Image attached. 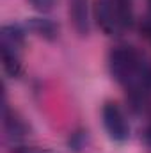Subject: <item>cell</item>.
Listing matches in <instances>:
<instances>
[{"mask_svg": "<svg viewBox=\"0 0 151 153\" xmlns=\"http://www.w3.org/2000/svg\"><path fill=\"white\" fill-rule=\"evenodd\" d=\"M132 4L130 0H98L96 20L101 30L109 36H119L132 25Z\"/></svg>", "mask_w": 151, "mask_h": 153, "instance_id": "6da1fadb", "label": "cell"}, {"mask_svg": "<svg viewBox=\"0 0 151 153\" xmlns=\"http://www.w3.org/2000/svg\"><path fill=\"white\" fill-rule=\"evenodd\" d=\"M101 119H103V126H105V130L112 141L124 143L130 137L128 119L117 103H112V102L105 103L101 109Z\"/></svg>", "mask_w": 151, "mask_h": 153, "instance_id": "7a4b0ae2", "label": "cell"}, {"mask_svg": "<svg viewBox=\"0 0 151 153\" xmlns=\"http://www.w3.org/2000/svg\"><path fill=\"white\" fill-rule=\"evenodd\" d=\"M0 43H2V52L5 53H14L20 55L23 45H25V32L20 25H4L0 32Z\"/></svg>", "mask_w": 151, "mask_h": 153, "instance_id": "3957f363", "label": "cell"}, {"mask_svg": "<svg viewBox=\"0 0 151 153\" xmlns=\"http://www.w3.org/2000/svg\"><path fill=\"white\" fill-rule=\"evenodd\" d=\"M70 16L80 36L89 34V4L87 0H70Z\"/></svg>", "mask_w": 151, "mask_h": 153, "instance_id": "277c9868", "label": "cell"}, {"mask_svg": "<svg viewBox=\"0 0 151 153\" xmlns=\"http://www.w3.org/2000/svg\"><path fill=\"white\" fill-rule=\"evenodd\" d=\"M4 125H5V132H7V137L14 143H20L21 139H25L27 135V125L18 117V116L9 114L7 111H4Z\"/></svg>", "mask_w": 151, "mask_h": 153, "instance_id": "5b68a950", "label": "cell"}, {"mask_svg": "<svg viewBox=\"0 0 151 153\" xmlns=\"http://www.w3.org/2000/svg\"><path fill=\"white\" fill-rule=\"evenodd\" d=\"M29 29L34 34H38L39 38L48 39V41L55 39L57 38V32H59L57 25L52 20H48V18H30L29 20Z\"/></svg>", "mask_w": 151, "mask_h": 153, "instance_id": "8992f818", "label": "cell"}, {"mask_svg": "<svg viewBox=\"0 0 151 153\" xmlns=\"http://www.w3.org/2000/svg\"><path fill=\"white\" fill-rule=\"evenodd\" d=\"M2 62H4V70H5L7 75L18 76L21 73V61H20V55L2 52Z\"/></svg>", "mask_w": 151, "mask_h": 153, "instance_id": "52a82bcc", "label": "cell"}, {"mask_svg": "<svg viewBox=\"0 0 151 153\" xmlns=\"http://www.w3.org/2000/svg\"><path fill=\"white\" fill-rule=\"evenodd\" d=\"M29 2H30L32 9H36L38 13H43V14L50 13L55 7V0H29Z\"/></svg>", "mask_w": 151, "mask_h": 153, "instance_id": "ba28073f", "label": "cell"}, {"mask_svg": "<svg viewBox=\"0 0 151 153\" xmlns=\"http://www.w3.org/2000/svg\"><path fill=\"white\" fill-rule=\"evenodd\" d=\"M141 32H142V36L151 43V18H146V20L141 23Z\"/></svg>", "mask_w": 151, "mask_h": 153, "instance_id": "9c48e42d", "label": "cell"}, {"mask_svg": "<svg viewBox=\"0 0 151 153\" xmlns=\"http://www.w3.org/2000/svg\"><path fill=\"white\" fill-rule=\"evenodd\" d=\"M18 153H52V152H46V150H41V148H34V146H23L20 148Z\"/></svg>", "mask_w": 151, "mask_h": 153, "instance_id": "30bf717a", "label": "cell"}, {"mask_svg": "<svg viewBox=\"0 0 151 153\" xmlns=\"http://www.w3.org/2000/svg\"><path fill=\"white\" fill-rule=\"evenodd\" d=\"M144 139H146V143L151 146V123L148 125V128H146V132H144Z\"/></svg>", "mask_w": 151, "mask_h": 153, "instance_id": "8fae6325", "label": "cell"}, {"mask_svg": "<svg viewBox=\"0 0 151 153\" xmlns=\"http://www.w3.org/2000/svg\"><path fill=\"white\" fill-rule=\"evenodd\" d=\"M150 5H151V0H150Z\"/></svg>", "mask_w": 151, "mask_h": 153, "instance_id": "7c38bea8", "label": "cell"}]
</instances>
